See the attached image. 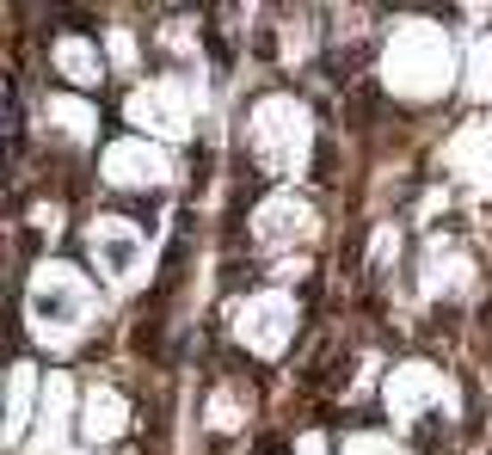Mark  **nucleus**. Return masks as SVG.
Segmentation results:
<instances>
[{"mask_svg":"<svg viewBox=\"0 0 492 455\" xmlns=\"http://www.w3.org/2000/svg\"><path fill=\"white\" fill-rule=\"evenodd\" d=\"M370 56H376V44H363V50H332V56H327L332 87H351V74H357V68H363Z\"/></svg>","mask_w":492,"mask_h":455,"instance_id":"f257e3e1","label":"nucleus"},{"mask_svg":"<svg viewBox=\"0 0 492 455\" xmlns=\"http://www.w3.org/2000/svg\"><path fill=\"white\" fill-rule=\"evenodd\" d=\"M376 112H382V93H376V87H357V93L345 99V117H351V123H370Z\"/></svg>","mask_w":492,"mask_h":455,"instance_id":"f03ea898","label":"nucleus"},{"mask_svg":"<svg viewBox=\"0 0 492 455\" xmlns=\"http://www.w3.org/2000/svg\"><path fill=\"white\" fill-rule=\"evenodd\" d=\"M136 351L161 357V320H142V327H136Z\"/></svg>","mask_w":492,"mask_h":455,"instance_id":"7ed1b4c3","label":"nucleus"},{"mask_svg":"<svg viewBox=\"0 0 492 455\" xmlns=\"http://www.w3.org/2000/svg\"><path fill=\"white\" fill-rule=\"evenodd\" d=\"M210 167H216V154H210V148H197V154H191V178L204 185V178H210Z\"/></svg>","mask_w":492,"mask_h":455,"instance_id":"20e7f679","label":"nucleus"},{"mask_svg":"<svg viewBox=\"0 0 492 455\" xmlns=\"http://www.w3.org/2000/svg\"><path fill=\"white\" fill-rule=\"evenodd\" d=\"M259 455H289V443L283 437H259Z\"/></svg>","mask_w":492,"mask_h":455,"instance_id":"39448f33","label":"nucleus"}]
</instances>
